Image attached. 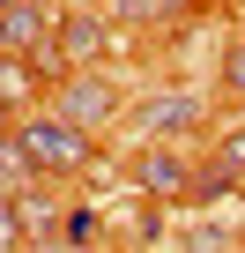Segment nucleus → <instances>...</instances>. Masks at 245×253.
Returning <instances> with one entry per match:
<instances>
[{"instance_id": "f257e3e1", "label": "nucleus", "mask_w": 245, "mask_h": 253, "mask_svg": "<svg viewBox=\"0 0 245 253\" xmlns=\"http://www.w3.org/2000/svg\"><path fill=\"white\" fill-rule=\"evenodd\" d=\"M15 142L30 149L37 179H67V171H82V164H89V134H82V126H67L60 112H37V119H23V126H15Z\"/></svg>"}, {"instance_id": "f03ea898", "label": "nucleus", "mask_w": 245, "mask_h": 253, "mask_svg": "<svg viewBox=\"0 0 245 253\" xmlns=\"http://www.w3.org/2000/svg\"><path fill=\"white\" fill-rule=\"evenodd\" d=\"M67 126H82V134H97L104 119H119L127 112V97H119V82L111 75H97V67H74L67 82H60V104H52Z\"/></svg>"}, {"instance_id": "7ed1b4c3", "label": "nucleus", "mask_w": 245, "mask_h": 253, "mask_svg": "<svg viewBox=\"0 0 245 253\" xmlns=\"http://www.w3.org/2000/svg\"><path fill=\"white\" fill-rule=\"evenodd\" d=\"M127 171H134V186H141V194H156V201H171V194H193V186H201V171H186V157H178V149H141Z\"/></svg>"}, {"instance_id": "20e7f679", "label": "nucleus", "mask_w": 245, "mask_h": 253, "mask_svg": "<svg viewBox=\"0 0 245 253\" xmlns=\"http://www.w3.org/2000/svg\"><path fill=\"white\" fill-rule=\"evenodd\" d=\"M134 119L149 126V134H193V126L208 119V104H201L193 89H171V97H141Z\"/></svg>"}, {"instance_id": "39448f33", "label": "nucleus", "mask_w": 245, "mask_h": 253, "mask_svg": "<svg viewBox=\"0 0 245 253\" xmlns=\"http://www.w3.org/2000/svg\"><path fill=\"white\" fill-rule=\"evenodd\" d=\"M52 45L74 60V67H89L97 52H104V15H60V30H52Z\"/></svg>"}, {"instance_id": "423d86ee", "label": "nucleus", "mask_w": 245, "mask_h": 253, "mask_svg": "<svg viewBox=\"0 0 245 253\" xmlns=\"http://www.w3.org/2000/svg\"><path fill=\"white\" fill-rule=\"evenodd\" d=\"M186 0H119V15L127 23H164V15H178Z\"/></svg>"}, {"instance_id": "0eeeda50", "label": "nucleus", "mask_w": 245, "mask_h": 253, "mask_svg": "<svg viewBox=\"0 0 245 253\" xmlns=\"http://www.w3.org/2000/svg\"><path fill=\"white\" fill-rule=\"evenodd\" d=\"M30 89V60H8V52H0V104H15Z\"/></svg>"}, {"instance_id": "6e6552de", "label": "nucleus", "mask_w": 245, "mask_h": 253, "mask_svg": "<svg viewBox=\"0 0 245 253\" xmlns=\"http://www.w3.org/2000/svg\"><path fill=\"white\" fill-rule=\"evenodd\" d=\"M15 238H23V209L15 194H0V253H15Z\"/></svg>"}, {"instance_id": "1a4fd4ad", "label": "nucleus", "mask_w": 245, "mask_h": 253, "mask_svg": "<svg viewBox=\"0 0 245 253\" xmlns=\"http://www.w3.org/2000/svg\"><path fill=\"white\" fill-rule=\"evenodd\" d=\"M223 89H230V97H245V38H238V45H230V60H223Z\"/></svg>"}, {"instance_id": "9d476101", "label": "nucleus", "mask_w": 245, "mask_h": 253, "mask_svg": "<svg viewBox=\"0 0 245 253\" xmlns=\"http://www.w3.org/2000/svg\"><path fill=\"white\" fill-rule=\"evenodd\" d=\"M186 246H193V253H223V238H215V231H193Z\"/></svg>"}, {"instance_id": "9b49d317", "label": "nucleus", "mask_w": 245, "mask_h": 253, "mask_svg": "<svg viewBox=\"0 0 245 253\" xmlns=\"http://www.w3.org/2000/svg\"><path fill=\"white\" fill-rule=\"evenodd\" d=\"M0 142H8V104H0Z\"/></svg>"}, {"instance_id": "f8f14e48", "label": "nucleus", "mask_w": 245, "mask_h": 253, "mask_svg": "<svg viewBox=\"0 0 245 253\" xmlns=\"http://www.w3.org/2000/svg\"><path fill=\"white\" fill-rule=\"evenodd\" d=\"M8 8H23V0H0V15H8Z\"/></svg>"}]
</instances>
